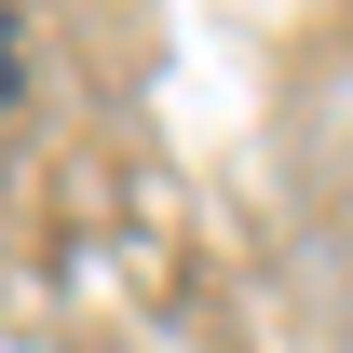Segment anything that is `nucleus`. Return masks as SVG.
I'll use <instances>...</instances> for the list:
<instances>
[{
  "mask_svg": "<svg viewBox=\"0 0 353 353\" xmlns=\"http://www.w3.org/2000/svg\"><path fill=\"white\" fill-rule=\"evenodd\" d=\"M0 95H14V14H0Z\"/></svg>",
  "mask_w": 353,
  "mask_h": 353,
  "instance_id": "nucleus-1",
  "label": "nucleus"
}]
</instances>
